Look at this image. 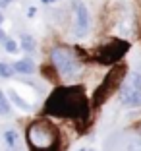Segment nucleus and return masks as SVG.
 <instances>
[{
	"label": "nucleus",
	"mask_w": 141,
	"mask_h": 151,
	"mask_svg": "<svg viewBox=\"0 0 141 151\" xmlns=\"http://www.w3.org/2000/svg\"><path fill=\"white\" fill-rule=\"evenodd\" d=\"M44 112L68 118H87L89 103L81 87H58L49 97Z\"/></svg>",
	"instance_id": "obj_1"
},
{
	"label": "nucleus",
	"mask_w": 141,
	"mask_h": 151,
	"mask_svg": "<svg viewBox=\"0 0 141 151\" xmlns=\"http://www.w3.org/2000/svg\"><path fill=\"white\" fill-rule=\"evenodd\" d=\"M27 143L31 151H60L58 128L50 120H37L27 128Z\"/></svg>",
	"instance_id": "obj_2"
},
{
	"label": "nucleus",
	"mask_w": 141,
	"mask_h": 151,
	"mask_svg": "<svg viewBox=\"0 0 141 151\" xmlns=\"http://www.w3.org/2000/svg\"><path fill=\"white\" fill-rule=\"evenodd\" d=\"M50 58H52L54 70H56V74L60 76V78L70 80V78H74V76L77 74L79 64H77V58H75V54L72 52L70 49H66V47H56V49H52V52H50Z\"/></svg>",
	"instance_id": "obj_3"
},
{
	"label": "nucleus",
	"mask_w": 141,
	"mask_h": 151,
	"mask_svg": "<svg viewBox=\"0 0 141 151\" xmlns=\"http://www.w3.org/2000/svg\"><path fill=\"white\" fill-rule=\"evenodd\" d=\"M124 78H126V66H116L112 68V72H108V76L104 78V81H102L101 85H99V89L95 91V97H93V105H102V103L106 101V99L110 97L112 93H114L116 89L122 85Z\"/></svg>",
	"instance_id": "obj_4"
},
{
	"label": "nucleus",
	"mask_w": 141,
	"mask_h": 151,
	"mask_svg": "<svg viewBox=\"0 0 141 151\" xmlns=\"http://www.w3.org/2000/svg\"><path fill=\"white\" fill-rule=\"evenodd\" d=\"M120 89H122L124 107H139L141 105V74L139 72L128 74V78H126V81H122Z\"/></svg>",
	"instance_id": "obj_5"
},
{
	"label": "nucleus",
	"mask_w": 141,
	"mask_h": 151,
	"mask_svg": "<svg viewBox=\"0 0 141 151\" xmlns=\"http://www.w3.org/2000/svg\"><path fill=\"white\" fill-rule=\"evenodd\" d=\"M126 50H128V43H124V41H112L110 45H106V47H102L99 50L97 60L101 64H112L116 60H120Z\"/></svg>",
	"instance_id": "obj_6"
},
{
	"label": "nucleus",
	"mask_w": 141,
	"mask_h": 151,
	"mask_svg": "<svg viewBox=\"0 0 141 151\" xmlns=\"http://www.w3.org/2000/svg\"><path fill=\"white\" fill-rule=\"evenodd\" d=\"M74 10H75V35L83 37L89 31V12L81 0H74Z\"/></svg>",
	"instance_id": "obj_7"
},
{
	"label": "nucleus",
	"mask_w": 141,
	"mask_h": 151,
	"mask_svg": "<svg viewBox=\"0 0 141 151\" xmlns=\"http://www.w3.org/2000/svg\"><path fill=\"white\" fill-rule=\"evenodd\" d=\"M14 72L18 74H31L33 72V60L31 58H21L18 62L14 64Z\"/></svg>",
	"instance_id": "obj_8"
},
{
	"label": "nucleus",
	"mask_w": 141,
	"mask_h": 151,
	"mask_svg": "<svg viewBox=\"0 0 141 151\" xmlns=\"http://www.w3.org/2000/svg\"><path fill=\"white\" fill-rule=\"evenodd\" d=\"M8 97H10V101H12V103H16V107H19L21 111H25V112H29V111H31V105H29V103H25V101H23V99L19 97V95L16 93L14 89H12V91L8 93Z\"/></svg>",
	"instance_id": "obj_9"
},
{
	"label": "nucleus",
	"mask_w": 141,
	"mask_h": 151,
	"mask_svg": "<svg viewBox=\"0 0 141 151\" xmlns=\"http://www.w3.org/2000/svg\"><path fill=\"white\" fill-rule=\"evenodd\" d=\"M21 49L25 52H31V50H35V39L31 35H21Z\"/></svg>",
	"instance_id": "obj_10"
},
{
	"label": "nucleus",
	"mask_w": 141,
	"mask_h": 151,
	"mask_svg": "<svg viewBox=\"0 0 141 151\" xmlns=\"http://www.w3.org/2000/svg\"><path fill=\"white\" fill-rule=\"evenodd\" d=\"M10 112V103L6 99V95L0 91V114H8Z\"/></svg>",
	"instance_id": "obj_11"
},
{
	"label": "nucleus",
	"mask_w": 141,
	"mask_h": 151,
	"mask_svg": "<svg viewBox=\"0 0 141 151\" xmlns=\"http://www.w3.org/2000/svg\"><path fill=\"white\" fill-rule=\"evenodd\" d=\"M12 74H14V66H10L6 62H0V78H10Z\"/></svg>",
	"instance_id": "obj_12"
},
{
	"label": "nucleus",
	"mask_w": 141,
	"mask_h": 151,
	"mask_svg": "<svg viewBox=\"0 0 141 151\" xmlns=\"http://www.w3.org/2000/svg\"><path fill=\"white\" fill-rule=\"evenodd\" d=\"M4 139H6V143H8V147H16V142H18V136H16V132L8 130V132L4 134Z\"/></svg>",
	"instance_id": "obj_13"
},
{
	"label": "nucleus",
	"mask_w": 141,
	"mask_h": 151,
	"mask_svg": "<svg viewBox=\"0 0 141 151\" xmlns=\"http://www.w3.org/2000/svg\"><path fill=\"white\" fill-rule=\"evenodd\" d=\"M41 72H43L44 78H49V80H52V81H58V76L52 74V68H50V66H43V68H41Z\"/></svg>",
	"instance_id": "obj_14"
},
{
	"label": "nucleus",
	"mask_w": 141,
	"mask_h": 151,
	"mask_svg": "<svg viewBox=\"0 0 141 151\" xmlns=\"http://www.w3.org/2000/svg\"><path fill=\"white\" fill-rule=\"evenodd\" d=\"M4 49L8 50V52H16V50H18V45L12 39H4Z\"/></svg>",
	"instance_id": "obj_15"
},
{
	"label": "nucleus",
	"mask_w": 141,
	"mask_h": 151,
	"mask_svg": "<svg viewBox=\"0 0 141 151\" xmlns=\"http://www.w3.org/2000/svg\"><path fill=\"white\" fill-rule=\"evenodd\" d=\"M128 151H141V143H132Z\"/></svg>",
	"instance_id": "obj_16"
},
{
	"label": "nucleus",
	"mask_w": 141,
	"mask_h": 151,
	"mask_svg": "<svg viewBox=\"0 0 141 151\" xmlns=\"http://www.w3.org/2000/svg\"><path fill=\"white\" fill-rule=\"evenodd\" d=\"M8 2H10V0H0V6H6Z\"/></svg>",
	"instance_id": "obj_17"
},
{
	"label": "nucleus",
	"mask_w": 141,
	"mask_h": 151,
	"mask_svg": "<svg viewBox=\"0 0 141 151\" xmlns=\"http://www.w3.org/2000/svg\"><path fill=\"white\" fill-rule=\"evenodd\" d=\"M135 130H137V132H139V136H141V122H139V124L135 126Z\"/></svg>",
	"instance_id": "obj_18"
},
{
	"label": "nucleus",
	"mask_w": 141,
	"mask_h": 151,
	"mask_svg": "<svg viewBox=\"0 0 141 151\" xmlns=\"http://www.w3.org/2000/svg\"><path fill=\"white\" fill-rule=\"evenodd\" d=\"M44 4H50V2H54V0H43Z\"/></svg>",
	"instance_id": "obj_19"
},
{
	"label": "nucleus",
	"mask_w": 141,
	"mask_h": 151,
	"mask_svg": "<svg viewBox=\"0 0 141 151\" xmlns=\"http://www.w3.org/2000/svg\"><path fill=\"white\" fill-rule=\"evenodd\" d=\"M10 151H18V147H10Z\"/></svg>",
	"instance_id": "obj_20"
},
{
	"label": "nucleus",
	"mask_w": 141,
	"mask_h": 151,
	"mask_svg": "<svg viewBox=\"0 0 141 151\" xmlns=\"http://www.w3.org/2000/svg\"><path fill=\"white\" fill-rule=\"evenodd\" d=\"M0 23H2V12H0Z\"/></svg>",
	"instance_id": "obj_21"
},
{
	"label": "nucleus",
	"mask_w": 141,
	"mask_h": 151,
	"mask_svg": "<svg viewBox=\"0 0 141 151\" xmlns=\"http://www.w3.org/2000/svg\"><path fill=\"white\" fill-rule=\"evenodd\" d=\"M79 151H91V149H79Z\"/></svg>",
	"instance_id": "obj_22"
}]
</instances>
